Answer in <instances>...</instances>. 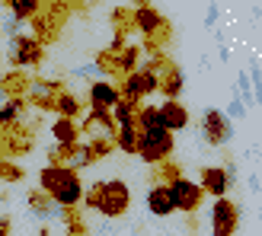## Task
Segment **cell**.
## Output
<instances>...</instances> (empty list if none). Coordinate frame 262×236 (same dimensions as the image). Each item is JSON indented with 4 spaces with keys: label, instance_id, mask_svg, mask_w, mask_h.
<instances>
[{
    "label": "cell",
    "instance_id": "obj_15",
    "mask_svg": "<svg viewBox=\"0 0 262 236\" xmlns=\"http://www.w3.org/2000/svg\"><path fill=\"white\" fill-rule=\"evenodd\" d=\"M160 109V118H163V128L166 131H182V128H189V109L182 106L179 99H163V106H157Z\"/></svg>",
    "mask_w": 262,
    "mask_h": 236
},
{
    "label": "cell",
    "instance_id": "obj_19",
    "mask_svg": "<svg viewBox=\"0 0 262 236\" xmlns=\"http://www.w3.org/2000/svg\"><path fill=\"white\" fill-rule=\"evenodd\" d=\"M51 134H55L58 147H74V144H80V125L74 122V118H58L55 125H51Z\"/></svg>",
    "mask_w": 262,
    "mask_h": 236
},
{
    "label": "cell",
    "instance_id": "obj_10",
    "mask_svg": "<svg viewBox=\"0 0 262 236\" xmlns=\"http://www.w3.org/2000/svg\"><path fill=\"white\" fill-rule=\"evenodd\" d=\"M83 134H90V140L93 137H109L115 140V134H119V125H115V118L109 109H90V115L83 118Z\"/></svg>",
    "mask_w": 262,
    "mask_h": 236
},
{
    "label": "cell",
    "instance_id": "obj_4",
    "mask_svg": "<svg viewBox=\"0 0 262 236\" xmlns=\"http://www.w3.org/2000/svg\"><path fill=\"white\" fill-rule=\"evenodd\" d=\"M77 4H42V13L32 19V32H35V42L38 45H48L55 42L64 19H68V13L74 10Z\"/></svg>",
    "mask_w": 262,
    "mask_h": 236
},
{
    "label": "cell",
    "instance_id": "obj_33",
    "mask_svg": "<svg viewBox=\"0 0 262 236\" xmlns=\"http://www.w3.org/2000/svg\"><path fill=\"white\" fill-rule=\"evenodd\" d=\"M0 236H10V217H0Z\"/></svg>",
    "mask_w": 262,
    "mask_h": 236
},
{
    "label": "cell",
    "instance_id": "obj_1",
    "mask_svg": "<svg viewBox=\"0 0 262 236\" xmlns=\"http://www.w3.org/2000/svg\"><path fill=\"white\" fill-rule=\"evenodd\" d=\"M38 188H42L58 207H77L83 201V182L80 173L71 166H45L38 173Z\"/></svg>",
    "mask_w": 262,
    "mask_h": 236
},
{
    "label": "cell",
    "instance_id": "obj_25",
    "mask_svg": "<svg viewBox=\"0 0 262 236\" xmlns=\"http://www.w3.org/2000/svg\"><path fill=\"white\" fill-rule=\"evenodd\" d=\"M55 112L61 115V118H74V122H77V118H80V99H77L74 93H68V89H64V93L55 99Z\"/></svg>",
    "mask_w": 262,
    "mask_h": 236
},
{
    "label": "cell",
    "instance_id": "obj_27",
    "mask_svg": "<svg viewBox=\"0 0 262 236\" xmlns=\"http://www.w3.org/2000/svg\"><path fill=\"white\" fill-rule=\"evenodd\" d=\"M179 176H182V169L173 160H163L160 166H154V182L157 185H169V182H176Z\"/></svg>",
    "mask_w": 262,
    "mask_h": 236
},
{
    "label": "cell",
    "instance_id": "obj_7",
    "mask_svg": "<svg viewBox=\"0 0 262 236\" xmlns=\"http://www.w3.org/2000/svg\"><path fill=\"white\" fill-rule=\"evenodd\" d=\"M32 131L35 125H10V128H0V153L4 156H23V153H29L32 150Z\"/></svg>",
    "mask_w": 262,
    "mask_h": 236
},
{
    "label": "cell",
    "instance_id": "obj_14",
    "mask_svg": "<svg viewBox=\"0 0 262 236\" xmlns=\"http://www.w3.org/2000/svg\"><path fill=\"white\" fill-rule=\"evenodd\" d=\"M90 109H115V102L122 99V93H119V86L115 83H109V80H96V83H90Z\"/></svg>",
    "mask_w": 262,
    "mask_h": 236
},
{
    "label": "cell",
    "instance_id": "obj_17",
    "mask_svg": "<svg viewBox=\"0 0 262 236\" xmlns=\"http://www.w3.org/2000/svg\"><path fill=\"white\" fill-rule=\"evenodd\" d=\"M147 211L154 217H169V214H176V204H173V195H169L166 185H154L147 192Z\"/></svg>",
    "mask_w": 262,
    "mask_h": 236
},
{
    "label": "cell",
    "instance_id": "obj_22",
    "mask_svg": "<svg viewBox=\"0 0 262 236\" xmlns=\"http://www.w3.org/2000/svg\"><path fill=\"white\" fill-rule=\"evenodd\" d=\"M4 7H10V13L16 19H29L32 22L38 13H42V0H7Z\"/></svg>",
    "mask_w": 262,
    "mask_h": 236
},
{
    "label": "cell",
    "instance_id": "obj_29",
    "mask_svg": "<svg viewBox=\"0 0 262 236\" xmlns=\"http://www.w3.org/2000/svg\"><path fill=\"white\" fill-rule=\"evenodd\" d=\"M61 217H64V224H68V236H90V233H86V227H83L80 211H74V207H64Z\"/></svg>",
    "mask_w": 262,
    "mask_h": 236
},
{
    "label": "cell",
    "instance_id": "obj_3",
    "mask_svg": "<svg viewBox=\"0 0 262 236\" xmlns=\"http://www.w3.org/2000/svg\"><path fill=\"white\" fill-rule=\"evenodd\" d=\"M173 131L166 128H150V131H141V144H138V156L147 166H160L163 160H169L173 156Z\"/></svg>",
    "mask_w": 262,
    "mask_h": 236
},
{
    "label": "cell",
    "instance_id": "obj_31",
    "mask_svg": "<svg viewBox=\"0 0 262 236\" xmlns=\"http://www.w3.org/2000/svg\"><path fill=\"white\" fill-rule=\"evenodd\" d=\"M86 144H90V150H93L96 160H99V156H109L112 147H115V140H109V137H93V140H86Z\"/></svg>",
    "mask_w": 262,
    "mask_h": 236
},
{
    "label": "cell",
    "instance_id": "obj_6",
    "mask_svg": "<svg viewBox=\"0 0 262 236\" xmlns=\"http://www.w3.org/2000/svg\"><path fill=\"white\" fill-rule=\"evenodd\" d=\"M157 89H160V77H157L154 70H147V67H138L135 74L122 77V86H119V93H122V99L141 102L144 96L157 93Z\"/></svg>",
    "mask_w": 262,
    "mask_h": 236
},
{
    "label": "cell",
    "instance_id": "obj_2",
    "mask_svg": "<svg viewBox=\"0 0 262 236\" xmlns=\"http://www.w3.org/2000/svg\"><path fill=\"white\" fill-rule=\"evenodd\" d=\"M86 207L90 211H99L102 217H125L131 211V188L122 179L96 182V185L86 192Z\"/></svg>",
    "mask_w": 262,
    "mask_h": 236
},
{
    "label": "cell",
    "instance_id": "obj_34",
    "mask_svg": "<svg viewBox=\"0 0 262 236\" xmlns=\"http://www.w3.org/2000/svg\"><path fill=\"white\" fill-rule=\"evenodd\" d=\"M4 160H7V156H4V153H0V163H4Z\"/></svg>",
    "mask_w": 262,
    "mask_h": 236
},
{
    "label": "cell",
    "instance_id": "obj_13",
    "mask_svg": "<svg viewBox=\"0 0 262 236\" xmlns=\"http://www.w3.org/2000/svg\"><path fill=\"white\" fill-rule=\"evenodd\" d=\"M202 131H205V140L211 144V147H221V144L230 140V125H227V118L221 115L217 109H208V112H205Z\"/></svg>",
    "mask_w": 262,
    "mask_h": 236
},
{
    "label": "cell",
    "instance_id": "obj_26",
    "mask_svg": "<svg viewBox=\"0 0 262 236\" xmlns=\"http://www.w3.org/2000/svg\"><path fill=\"white\" fill-rule=\"evenodd\" d=\"M26 201H29V207H32L35 214H42V217H48V214H55V207H58V204L51 201V198H48V195H45L42 188H32L29 195H26Z\"/></svg>",
    "mask_w": 262,
    "mask_h": 236
},
{
    "label": "cell",
    "instance_id": "obj_21",
    "mask_svg": "<svg viewBox=\"0 0 262 236\" xmlns=\"http://www.w3.org/2000/svg\"><path fill=\"white\" fill-rule=\"evenodd\" d=\"M144 102H131V99H119L115 102V109H112V118H115V125L125 128V125H138V112H141Z\"/></svg>",
    "mask_w": 262,
    "mask_h": 236
},
{
    "label": "cell",
    "instance_id": "obj_24",
    "mask_svg": "<svg viewBox=\"0 0 262 236\" xmlns=\"http://www.w3.org/2000/svg\"><path fill=\"white\" fill-rule=\"evenodd\" d=\"M138 144H141V131L138 125H125L119 128V134H115V147L125 150V153H138Z\"/></svg>",
    "mask_w": 262,
    "mask_h": 236
},
{
    "label": "cell",
    "instance_id": "obj_30",
    "mask_svg": "<svg viewBox=\"0 0 262 236\" xmlns=\"http://www.w3.org/2000/svg\"><path fill=\"white\" fill-rule=\"evenodd\" d=\"M96 70L115 77V51H112V48H102L99 55H96Z\"/></svg>",
    "mask_w": 262,
    "mask_h": 236
},
{
    "label": "cell",
    "instance_id": "obj_11",
    "mask_svg": "<svg viewBox=\"0 0 262 236\" xmlns=\"http://www.w3.org/2000/svg\"><path fill=\"white\" fill-rule=\"evenodd\" d=\"M233 182V166H208L202 169V182L199 185L205 188V195H211V198H227V188Z\"/></svg>",
    "mask_w": 262,
    "mask_h": 236
},
{
    "label": "cell",
    "instance_id": "obj_32",
    "mask_svg": "<svg viewBox=\"0 0 262 236\" xmlns=\"http://www.w3.org/2000/svg\"><path fill=\"white\" fill-rule=\"evenodd\" d=\"M0 179L4 182H19L23 179V166H16L13 160H4L0 163Z\"/></svg>",
    "mask_w": 262,
    "mask_h": 236
},
{
    "label": "cell",
    "instance_id": "obj_20",
    "mask_svg": "<svg viewBox=\"0 0 262 236\" xmlns=\"http://www.w3.org/2000/svg\"><path fill=\"white\" fill-rule=\"evenodd\" d=\"M160 93H163V99H179V93H182V70L176 67V64H169V67L160 74Z\"/></svg>",
    "mask_w": 262,
    "mask_h": 236
},
{
    "label": "cell",
    "instance_id": "obj_16",
    "mask_svg": "<svg viewBox=\"0 0 262 236\" xmlns=\"http://www.w3.org/2000/svg\"><path fill=\"white\" fill-rule=\"evenodd\" d=\"M29 89H32V77L26 70H10V74H4V80H0V93L7 99H26Z\"/></svg>",
    "mask_w": 262,
    "mask_h": 236
},
{
    "label": "cell",
    "instance_id": "obj_28",
    "mask_svg": "<svg viewBox=\"0 0 262 236\" xmlns=\"http://www.w3.org/2000/svg\"><path fill=\"white\" fill-rule=\"evenodd\" d=\"M150 128H163V118L157 106H141L138 112V131H150Z\"/></svg>",
    "mask_w": 262,
    "mask_h": 236
},
{
    "label": "cell",
    "instance_id": "obj_18",
    "mask_svg": "<svg viewBox=\"0 0 262 236\" xmlns=\"http://www.w3.org/2000/svg\"><path fill=\"white\" fill-rule=\"evenodd\" d=\"M144 58V48L141 45H125L122 51H115V77H128L138 70V64Z\"/></svg>",
    "mask_w": 262,
    "mask_h": 236
},
{
    "label": "cell",
    "instance_id": "obj_12",
    "mask_svg": "<svg viewBox=\"0 0 262 236\" xmlns=\"http://www.w3.org/2000/svg\"><path fill=\"white\" fill-rule=\"evenodd\" d=\"M135 29L144 35V38H150V35H157L160 29H166V19H163V13L157 10V7H150V4H135Z\"/></svg>",
    "mask_w": 262,
    "mask_h": 236
},
{
    "label": "cell",
    "instance_id": "obj_5",
    "mask_svg": "<svg viewBox=\"0 0 262 236\" xmlns=\"http://www.w3.org/2000/svg\"><path fill=\"white\" fill-rule=\"evenodd\" d=\"M45 61V45L35 42V35H13L10 38V64L13 70L38 67Z\"/></svg>",
    "mask_w": 262,
    "mask_h": 236
},
{
    "label": "cell",
    "instance_id": "obj_9",
    "mask_svg": "<svg viewBox=\"0 0 262 236\" xmlns=\"http://www.w3.org/2000/svg\"><path fill=\"white\" fill-rule=\"evenodd\" d=\"M240 227V207L230 198H217L211 207V236H233Z\"/></svg>",
    "mask_w": 262,
    "mask_h": 236
},
{
    "label": "cell",
    "instance_id": "obj_23",
    "mask_svg": "<svg viewBox=\"0 0 262 236\" xmlns=\"http://www.w3.org/2000/svg\"><path fill=\"white\" fill-rule=\"evenodd\" d=\"M26 106H29L26 99H7V106L0 109V128H10V125L23 122V115H26Z\"/></svg>",
    "mask_w": 262,
    "mask_h": 236
},
{
    "label": "cell",
    "instance_id": "obj_8",
    "mask_svg": "<svg viewBox=\"0 0 262 236\" xmlns=\"http://www.w3.org/2000/svg\"><path fill=\"white\" fill-rule=\"evenodd\" d=\"M169 195H173V204H176V211L182 214H195L202 207V198H205V188L199 185V182H192L186 176H179L176 182H169Z\"/></svg>",
    "mask_w": 262,
    "mask_h": 236
}]
</instances>
